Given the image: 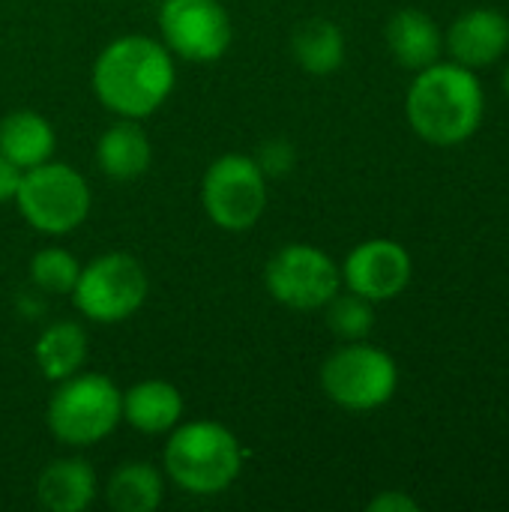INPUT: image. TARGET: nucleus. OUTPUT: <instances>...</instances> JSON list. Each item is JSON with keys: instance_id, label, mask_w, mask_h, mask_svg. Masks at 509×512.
I'll return each instance as SVG.
<instances>
[{"instance_id": "nucleus-11", "label": "nucleus", "mask_w": 509, "mask_h": 512, "mask_svg": "<svg viewBox=\"0 0 509 512\" xmlns=\"http://www.w3.org/2000/svg\"><path fill=\"white\" fill-rule=\"evenodd\" d=\"M414 276L411 252L390 237H372L357 243L342 261V285L369 303L396 300Z\"/></svg>"}, {"instance_id": "nucleus-26", "label": "nucleus", "mask_w": 509, "mask_h": 512, "mask_svg": "<svg viewBox=\"0 0 509 512\" xmlns=\"http://www.w3.org/2000/svg\"><path fill=\"white\" fill-rule=\"evenodd\" d=\"M504 93H507V99H509V66L504 69Z\"/></svg>"}, {"instance_id": "nucleus-12", "label": "nucleus", "mask_w": 509, "mask_h": 512, "mask_svg": "<svg viewBox=\"0 0 509 512\" xmlns=\"http://www.w3.org/2000/svg\"><path fill=\"white\" fill-rule=\"evenodd\" d=\"M444 51L474 72L495 66L509 51V18L492 6L465 9L444 33Z\"/></svg>"}, {"instance_id": "nucleus-6", "label": "nucleus", "mask_w": 509, "mask_h": 512, "mask_svg": "<svg viewBox=\"0 0 509 512\" xmlns=\"http://www.w3.org/2000/svg\"><path fill=\"white\" fill-rule=\"evenodd\" d=\"M321 390L345 411H378L399 390V366L384 348L366 339L345 342L321 363Z\"/></svg>"}, {"instance_id": "nucleus-13", "label": "nucleus", "mask_w": 509, "mask_h": 512, "mask_svg": "<svg viewBox=\"0 0 509 512\" xmlns=\"http://www.w3.org/2000/svg\"><path fill=\"white\" fill-rule=\"evenodd\" d=\"M384 39L393 60L411 72H420L444 57V30L429 12L414 6H405L390 15L384 27Z\"/></svg>"}, {"instance_id": "nucleus-22", "label": "nucleus", "mask_w": 509, "mask_h": 512, "mask_svg": "<svg viewBox=\"0 0 509 512\" xmlns=\"http://www.w3.org/2000/svg\"><path fill=\"white\" fill-rule=\"evenodd\" d=\"M324 312H327V327L342 342L369 339V333L375 327V303H369L366 297H360L354 291H339L324 306Z\"/></svg>"}, {"instance_id": "nucleus-7", "label": "nucleus", "mask_w": 509, "mask_h": 512, "mask_svg": "<svg viewBox=\"0 0 509 512\" xmlns=\"http://www.w3.org/2000/svg\"><path fill=\"white\" fill-rule=\"evenodd\" d=\"M147 270L126 252H108L81 267L72 288L75 309L93 324H120L147 303Z\"/></svg>"}, {"instance_id": "nucleus-17", "label": "nucleus", "mask_w": 509, "mask_h": 512, "mask_svg": "<svg viewBox=\"0 0 509 512\" xmlns=\"http://www.w3.org/2000/svg\"><path fill=\"white\" fill-rule=\"evenodd\" d=\"M57 135L48 117L36 111H12L0 120V153L18 168H36L54 156Z\"/></svg>"}, {"instance_id": "nucleus-16", "label": "nucleus", "mask_w": 509, "mask_h": 512, "mask_svg": "<svg viewBox=\"0 0 509 512\" xmlns=\"http://www.w3.org/2000/svg\"><path fill=\"white\" fill-rule=\"evenodd\" d=\"M183 417V396L171 381H138L123 393V420L141 435H168Z\"/></svg>"}, {"instance_id": "nucleus-9", "label": "nucleus", "mask_w": 509, "mask_h": 512, "mask_svg": "<svg viewBox=\"0 0 509 512\" xmlns=\"http://www.w3.org/2000/svg\"><path fill=\"white\" fill-rule=\"evenodd\" d=\"M264 285L285 309L315 312L342 291V267L312 243H288L267 261Z\"/></svg>"}, {"instance_id": "nucleus-5", "label": "nucleus", "mask_w": 509, "mask_h": 512, "mask_svg": "<svg viewBox=\"0 0 509 512\" xmlns=\"http://www.w3.org/2000/svg\"><path fill=\"white\" fill-rule=\"evenodd\" d=\"M90 201L93 195L84 174L66 162L48 159L24 171L12 204L33 231L63 237L84 225V219L90 216Z\"/></svg>"}, {"instance_id": "nucleus-19", "label": "nucleus", "mask_w": 509, "mask_h": 512, "mask_svg": "<svg viewBox=\"0 0 509 512\" xmlns=\"http://www.w3.org/2000/svg\"><path fill=\"white\" fill-rule=\"evenodd\" d=\"M345 33L330 18H306L291 33V57L309 75H333L345 63Z\"/></svg>"}, {"instance_id": "nucleus-21", "label": "nucleus", "mask_w": 509, "mask_h": 512, "mask_svg": "<svg viewBox=\"0 0 509 512\" xmlns=\"http://www.w3.org/2000/svg\"><path fill=\"white\" fill-rule=\"evenodd\" d=\"M27 273H30V285L45 297H69L78 282L81 261L63 246H45L30 258Z\"/></svg>"}, {"instance_id": "nucleus-4", "label": "nucleus", "mask_w": 509, "mask_h": 512, "mask_svg": "<svg viewBox=\"0 0 509 512\" xmlns=\"http://www.w3.org/2000/svg\"><path fill=\"white\" fill-rule=\"evenodd\" d=\"M45 423L60 444L93 447L123 423V390L99 372H75L57 381Z\"/></svg>"}, {"instance_id": "nucleus-24", "label": "nucleus", "mask_w": 509, "mask_h": 512, "mask_svg": "<svg viewBox=\"0 0 509 512\" xmlns=\"http://www.w3.org/2000/svg\"><path fill=\"white\" fill-rule=\"evenodd\" d=\"M369 512H420V501L411 498L408 492L402 489H384L381 495H375L369 504H366Z\"/></svg>"}, {"instance_id": "nucleus-14", "label": "nucleus", "mask_w": 509, "mask_h": 512, "mask_svg": "<svg viewBox=\"0 0 509 512\" xmlns=\"http://www.w3.org/2000/svg\"><path fill=\"white\" fill-rule=\"evenodd\" d=\"M99 483L87 459L66 456L42 468L36 480V498L51 512H84L96 501Z\"/></svg>"}, {"instance_id": "nucleus-23", "label": "nucleus", "mask_w": 509, "mask_h": 512, "mask_svg": "<svg viewBox=\"0 0 509 512\" xmlns=\"http://www.w3.org/2000/svg\"><path fill=\"white\" fill-rule=\"evenodd\" d=\"M294 159H297L294 144H288L282 138H273V141L261 144L258 156H255V162L261 165V171L267 174V180L270 177H285L294 168Z\"/></svg>"}, {"instance_id": "nucleus-2", "label": "nucleus", "mask_w": 509, "mask_h": 512, "mask_svg": "<svg viewBox=\"0 0 509 512\" xmlns=\"http://www.w3.org/2000/svg\"><path fill=\"white\" fill-rule=\"evenodd\" d=\"M405 117L432 147H459L477 135L486 117V90L474 69L438 60L420 69L405 93Z\"/></svg>"}, {"instance_id": "nucleus-20", "label": "nucleus", "mask_w": 509, "mask_h": 512, "mask_svg": "<svg viewBox=\"0 0 509 512\" xmlns=\"http://www.w3.org/2000/svg\"><path fill=\"white\" fill-rule=\"evenodd\" d=\"M162 498L165 480L147 462H123L105 483V501L114 512H156Z\"/></svg>"}, {"instance_id": "nucleus-10", "label": "nucleus", "mask_w": 509, "mask_h": 512, "mask_svg": "<svg viewBox=\"0 0 509 512\" xmlns=\"http://www.w3.org/2000/svg\"><path fill=\"white\" fill-rule=\"evenodd\" d=\"M162 45L189 63H216L234 36L231 15L219 0H162Z\"/></svg>"}, {"instance_id": "nucleus-15", "label": "nucleus", "mask_w": 509, "mask_h": 512, "mask_svg": "<svg viewBox=\"0 0 509 512\" xmlns=\"http://www.w3.org/2000/svg\"><path fill=\"white\" fill-rule=\"evenodd\" d=\"M153 162V144L138 120L120 117L96 141V165L117 183L138 180Z\"/></svg>"}, {"instance_id": "nucleus-1", "label": "nucleus", "mask_w": 509, "mask_h": 512, "mask_svg": "<svg viewBox=\"0 0 509 512\" xmlns=\"http://www.w3.org/2000/svg\"><path fill=\"white\" fill-rule=\"evenodd\" d=\"M177 81L174 54L162 39L126 33L108 42L90 72L93 93L117 117L144 120L156 114Z\"/></svg>"}, {"instance_id": "nucleus-18", "label": "nucleus", "mask_w": 509, "mask_h": 512, "mask_svg": "<svg viewBox=\"0 0 509 512\" xmlns=\"http://www.w3.org/2000/svg\"><path fill=\"white\" fill-rule=\"evenodd\" d=\"M36 366L45 381H66L87 363V333L78 321H51L36 345H33Z\"/></svg>"}, {"instance_id": "nucleus-3", "label": "nucleus", "mask_w": 509, "mask_h": 512, "mask_svg": "<svg viewBox=\"0 0 509 512\" xmlns=\"http://www.w3.org/2000/svg\"><path fill=\"white\" fill-rule=\"evenodd\" d=\"M165 474L186 495L210 498L234 486L243 471V450L237 435L216 420L177 423L162 450Z\"/></svg>"}, {"instance_id": "nucleus-25", "label": "nucleus", "mask_w": 509, "mask_h": 512, "mask_svg": "<svg viewBox=\"0 0 509 512\" xmlns=\"http://www.w3.org/2000/svg\"><path fill=\"white\" fill-rule=\"evenodd\" d=\"M21 177H24V168H18L12 159H6L0 153V204H12L15 201Z\"/></svg>"}, {"instance_id": "nucleus-8", "label": "nucleus", "mask_w": 509, "mask_h": 512, "mask_svg": "<svg viewBox=\"0 0 509 512\" xmlns=\"http://www.w3.org/2000/svg\"><path fill=\"white\" fill-rule=\"evenodd\" d=\"M207 219L231 234L249 231L267 210V174L246 153H225L210 162L201 180Z\"/></svg>"}]
</instances>
